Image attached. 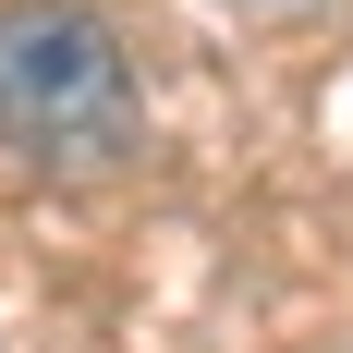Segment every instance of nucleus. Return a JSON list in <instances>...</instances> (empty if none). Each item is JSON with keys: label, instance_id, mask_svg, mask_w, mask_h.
Instances as JSON below:
<instances>
[{"label": "nucleus", "instance_id": "nucleus-1", "mask_svg": "<svg viewBox=\"0 0 353 353\" xmlns=\"http://www.w3.org/2000/svg\"><path fill=\"white\" fill-rule=\"evenodd\" d=\"M0 146L49 171H98L134 146V61L98 12H61V0L0 12Z\"/></svg>", "mask_w": 353, "mask_h": 353}]
</instances>
